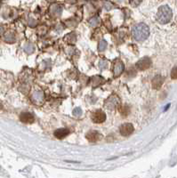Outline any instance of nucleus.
<instances>
[{"instance_id":"13","label":"nucleus","mask_w":177,"mask_h":178,"mask_svg":"<svg viewBox=\"0 0 177 178\" xmlns=\"http://www.w3.org/2000/svg\"><path fill=\"white\" fill-rule=\"evenodd\" d=\"M102 83H103V79L100 77H94L92 79V86H97L101 85Z\"/></svg>"},{"instance_id":"2","label":"nucleus","mask_w":177,"mask_h":178,"mask_svg":"<svg viewBox=\"0 0 177 178\" xmlns=\"http://www.w3.org/2000/svg\"><path fill=\"white\" fill-rule=\"evenodd\" d=\"M173 12L171 8L168 6H162L159 8V11L157 12V20L159 23L165 24L168 23L171 21Z\"/></svg>"},{"instance_id":"1","label":"nucleus","mask_w":177,"mask_h":178,"mask_svg":"<svg viewBox=\"0 0 177 178\" xmlns=\"http://www.w3.org/2000/svg\"><path fill=\"white\" fill-rule=\"evenodd\" d=\"M150 35V29L144 23H139L135 25L133 30V36L137 41H143Z\"/></svg>"},{"instance_id":"22","label":"nucleus","mask_w":177,"mask_h":178,"mask_svg":"<svg viewBox=\"0 0 177 178\" xmlns=\"http://www.w3.org/2000/svg\"><path fill=\"white\" fill-rule=\"evenodd\" d=\"M2 107H3V106H2V105L0 104V110H1V109H2Z\"/></svg>"},{"instance_id":"5","label":"nucleus","mask_w":177,"mask_h":178,"mask_svg":"<svg viewBox=\"0 0 177 178\" xmlns=\"http://www.w3.org/2000/svg\"><path fill=\"white\" fill-rule=\"evenodd\" d=\"M106 119V114L103 111H97L93 113L92 120L94 123H103Z\"/></svg>"},{"instance_id":"11","label":"nucleus","mask_w":177,"mask_h":178,"mask_svg":"<svg viewBox=\"0 0 177 178\" xmlns=\"http://www.w3.org/2000/svg\"><path fill=\"white\" fill-rule=\"evenodd\" d=\"M69 134V130L68 128H59L55 132V136L58 139H62Z\"/></svg>"},{"instance_id":"20","label":"nucleus","mask_w":177,"mask_h":178,"mask_svg":"<svg viewBox=\"0 0 177 178\" xmlns=\"http://www.w3.org/2000/svg\"><path fill=\"white\" fill-rule=\"evenodd\" d=\"M25 50H26L28 53H31V52H33V50H34V46H33L31 44H27L26 46H25Z\"/></svg>"},{"instance_id":"3","label":"nucleus","mask_w":177,"mask_h":178,"mask_svg":"<svg viewBox=\"0 0 177 178\" xmlns=\"http://www.w3.org/2000/svg\"><path fill=\"white\" fill-rule=\"evenodd\" d=\"M151 60L149 57H143L136 63V67L139 70H145L151 67Z\"/></svg>"},{"instance_id":"8","label":"nucleus","mask_w":177,"mask_h":178,"mask_svg":"<svg viewBox=\"0 0 177 178\" xmlns=\"http://www.w3.org/2000/svg\"><path fill=\"white\" fill-rule=\"evenodd\" d=\"M86 138H87L88 141L91 142H95L99 141L102 138V135L99 134L97 131L92 130V131H89L86 134Z\"/></svg>"},{"instance_id":"7","label":"nucleus","mask_w":177,"mask_h":178,"mask_svg":"<svg viewBox=\"0 0 177 178\" xmlns=\"http://www.w3.org/2000/svg\"><path fill=\"white\" fill-rule=\"evenodd\" d=\"M20 119L21 121L23 123H27V124H31L34 122L35 118L33 116V114H31L30 112H22L20 115Z\"/></svg>"},{"instance_id":"24","label":"nucleus","mask_w":177,"mask_h":178,"mask_svg":"<svg viewBox=\"0 0 177 178\" xmlns=\"http://www.w3.org/2000/svg\"><path fill=\"white\" fill-rule=\"evenodd\" d=\"M51 1H55V0H51Z\"/></svg>"},{"instance_id":"18","label":"nucleus","mask_w":177,"mask_h":178,"mask_svg":"<svg viewBox=\"0 0 177 178\" xmlns=\"http://www.w3.org/2000/svg\"><path fill=\"white\" fill-rule=\"evenodd\" d=\"M171 78L173 79H177V66H175L172 70Z\"/></svg>"},{"instance_id":"15","label":"nucleus","mask_w":177,"mask_h":178,"mask_svg":"<svg viewBox=\"0 0 177 178\" xmlns=\"http://www.w3.org/2000/svg\"><path fill=\"white\" fill-rule=\"evenodd\" d=\"M107 48V42L105 41V40H102L100 44H99V46H98V49L99 51H104V50Z\"/></svg>"},{"instance_id":"17","label":"nucleus","mask_w":177,"mask_h":178,"mask_svg":"<svg viewBox=\"0 0 177 178\" xmlns=\"http://www.w3.org/2000/svg\"><path fill=\"white\" fill-rule=\"evenodd\" d=\"M119 111H120V113L122 114L123 116H127V114L129 113L128 107H121L119 109Z\"/></svg>"},{"instance_id":"23","label":"nucleus","mask_w":177,"mask_h":178,"mask_svg":"<svg viewBox=\"0 0 177 178\" xmlns=\"http://www.w3.org/2000/svg\"><path fill=\"white\" fill-rule=\"evenodd\" d=\"M117 1H119V2H123L124 0H117Z\"/></svg>"},{"instance_id":"9","label":"nucleus","mask_w":177,"mask_h":178,"mask_svg":"<svg viewBox=\"0 0 177 178\" xmlns=\"http://www.w3.org/2000/svg\"><path fill=\"white\" fill-rule=\"evenodd\" d=\"M124 64H123L121 61H117L114 64V69H113V71H114V76L115 77H118V76H120L121 73H122L123 71H124Z\"/></svg>"},{"instance_id":"16","label":"nucleus","mask_w":177,"mask_h":178,"mask_svg":"<svg viewBox=\"0 0 177 178\" xmlns=\"http://www.w3.org/2000/svg\"><path fill=\"white\" fill-rule=\"evenodd\" d=\"M52 10H54V12L56 15H60L61 12V8L59 6H53L52 7Z\"/></svg>"},{"instance_id":"4","label":"nucleus","mask_w":177,"mask_h":178,"mask_svg":"<svg viewBox=\"0 0 177 178\" xmlns=\"http://www.w3.org/2000/svg\"><path fill=\"white\" fill-rule=\"evenodd\" d=\"M119 131L123 136H128V135H132V133L134 132V126L130 123L123 124L119 128Z\"/></svg>"},{"instance_id":"12","label":"nucleus","mask_w":177,"mask_h":178,"mask_svg":"<svg viewBox=\"0 0 177 178\" xmlns=\"http://www.w3.org/2000/svg\"><path fill=\"white\" fill-rule=\"evenodd\" d=\"M163 82H164V79H163L160 75H157L152 80L153 88H155V89L160 88V86H162Z\"/></svg>"},{"instance_id":"10","label":"nucleus","mask_w":177,"mask_h":178,"mask_svg":"<svg viewBox=\"0 0 177 178\" xmlns=\"http://www.w3.org/2000/svg\"><path fill=\"white\" fill-rule=\"evenodd\" d=\"M32 100L35 103L40 104L44 101V94L41 91H36L32 94Z\"/></svg>"},{"instance_id":"6","label":"nucleus","mask_w":177,"mask_h":178,"mask_svg":"<svg viewBox=\"0 0 177 178\" xmlns=\"http://www.w3.org/2000/svg\"><path fill=\"white\" fill-rule=\"evenodd\" d=\"M119 103V99L117 97L116 95H112L110 98L108 99L105 103V106L107 107V109H114Z\"/></svg>"},{"instance_id":"14","label":"nucleus","mask_w":177,"mask_h":178,"mask_svg":"<svg viewBox=\"0 0 177 178\" xmlns=\"http://www.w3.org/2000/svg\"><path fill=\"white\" fill-rule=\"evenodd\" d=\"M89 23L91 25L92 27H95L100 23V19L98 17H93V18L89 21Z\"/></svg>"},{"instance_id":"21","label":"nucleus","mask_w":177,"mask_h":178,"mask_svg":"<svg viewBox=\"0 0 177 178\" xmlns=\"http://www.w3.org/2000/svg\"><path fill=\"white\" fill-rule=\"evenodd\" d=\"M104 7H105L107 10H110V9H111V7H112V4L110 3V2H108V1H105V2H104Z\"/></svg>"},{"instance_id":"19","label":"nucleus","mask_w":177,"mask_h":178,"mask_svg":"<svg viewBox=\"0 0 177 178\" xmlns=\"http://www.w3.org/2000/svg\"><path fill=\"white\" fill-rule=\"evenodd\" d=\"M81 114H82V110L80 108H76L73 111V115L76 117H79Z\"/></svg>"}]
</instances>
